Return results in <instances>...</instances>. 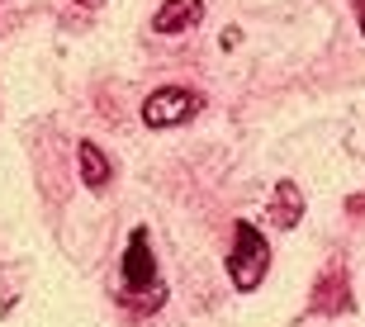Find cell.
<instances>
[{
    "mask_svg": "<svg viewBox=\"0 0 365 327\" xmlns=\"http://www.w3.org/2000/svg\"><path fill=\"white\" fill-rule=\"evenodd\" d=\"M361 33H365V5H361Z\"/></svg>",
    "mask_w": 365,
    "mask_h": 327,
    "instance_id": "obj_8",
    "label": "cell"
},
{
    "mask_svg": "<svg viewBox=\"0 0 365 327\" xmlns=\"http://www.w3.org/2000/svg\"><path fill=\"white\" fill-rule=\"evenodd\" d=\"M76 162H81L86 190H105L109 185V162H105V152L95 147V142H76Z\"/></svg>",
    "mask_w": 365,
    "mask_h": 327,
    "instance_id": "obj_6",
    "label": "cell"
},
{
    "mask_svg": "<svg viewBox=\"0 0 365 327\" xmlns=\"http://www.w3.org/2000/svg\"><path fill=\"white\" fill-rule=\"evenodd\" d=\"M304 218V194H299L294 180H280L275 185V199H271V223L275 228H294Z\"/></svg>",
    "mask_w": 365,
    "mask_h": 327,
    "instance_id": "obj_5",
    "label": "cell"
},
{
    "mask_svg": "<svg viewBox=\"0 0 365 327\" xmlns=\"http://www.w3.org/2000/svg\"><path fill=\"white\" fill-rule=\"evenodd\" d=\"M204 19V0H166L162 10L152 14V28L157 33H185Z\"/></svg>",
    "mask_w": 365,
    "mask_h": 327,
    "instance_id": "obj_4",
    "label": "cell"
},
{
    "mask_svg": "<svg viewBox=\"0 0 365 327\" xmlns=\"http://www.w3.org/2000/svg\"><path fill=\"white\" fill-rule=\"evenodd\" d=\"M271 271V242L257 223H237V237H232V251H228V275L237 289H257Z\"/></svg>",
    "mask_w": 365,
    "mask_h": 327,
    "instance_id": "obj_1",
    "label": "cell"
},
{
    "mask_svg": "<svg viewBox=\"0 0 365 327\" xmlns=\"http://www.w3.org/2000/svg\"><path fill=\"white\" fill-rule=\"evenodd\" d=\"M123 285L128 289H157V256H152L148 232H128V251H123Z\"/></svg>",
    "mask_w": 365,
    "mask_h": 327,
    "instance_id": "obj_3",
    "label": "cell"
},
{
    "mask_svg": "<svg viewBox=\"0 0 365 327\" xmlns=\"http://www.w3.org/2000/svg\"><path fill=\"white\" fill-rule=\"evenodd\" d=\"M204 105L200 90H185V85H162V90H152L143 100V123L148 128H176V123L195 119Z\"/></svg>",
    "mask_w": 365,
    "mask_h": 327,
    "instance_id": "obj_2",
    "label": "cell"
},
{
    "mask_svg": "<svg viewBox=\"0 0 365 327\" xmlns=\"http://www.w3.org/2000/svg\"><path fill=\"white\" fill-rule=\"evenodd\" d=\"M76 5H86V10H95V5H100V0H76Z\"/></svg>",
    "mask_w": 365,
    "mask_h": 327,
    "instance_id": "obj_7",
    "label": "cell"
}]
</instances>
